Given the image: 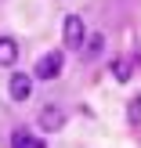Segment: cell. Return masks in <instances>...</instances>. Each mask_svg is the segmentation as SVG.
Segmentation results:
<instances>
[{
	"label": "cell",
	"mask_w": 141,
	"mask_h": 148,
	"mask_svg": "<svg viewBox=\"0 0 141 148\" xmlns=\"http://www.w3.org/2000/svg\"><path fill=\"white\" fill-rule=\"evenodd\" d=\"M7 90H11L14 101H25L29 94H33V76H25V72H14L11 83H7Z\"/></svg>",
	"instance_id": "cell-3"
},
{
	"label": "cell",
	"mask_w": 141,
	"mask_h": 148,
	"mask_svg": "<svg viewBox=\"0 0 141 148\" xmlns=\"http://www.w3.org/2000/svg\"><path fill=\"white\" fill-rule=\"evenodd\" d=\"M116 76L127 79V76H130V65H127V62H116Z\"/></svg>",
	"instance_id": "cell-7"
},
{
	"label": "cell",
	"mask_w": 141,
	"mask_h": 148,
	"mask_svg": "<svg viewBox=\"0 0 141 148\" xmlns=\"http://www.w3.org/2000/svg\"><path fill=\"white\" fill-rule=\"evenodd\" d=\"M58 72H62V51H51V54H43L40 62H36V79H54Z\"/></svg>",
	"instance_id": "cell-2"
},
{
	"label": "cell",
	"mask_w": 141,
	"mask_h": 148,
	"mask_svg": "<svg viewBox=\"0 0 141 148\" xmlns=\"http://www.w3.org/2000/svg\"><path fill=\"white\" fill-rule=\"evenodd\" d=\"M18 62V43L11 36H0V65H14Z\"/></svg>",
	"instance_id": "cell-5"
},
{
	"label": "cell",
	"mask_w": 141,
	"mask_h": 148,
	"mask_svg": "<svg viewBox=\"0 0 141 148\" xmlns=\"http://www.w3.org/2000/svg\"><path fill=\"white\" fill-rule=\"evenodd\" d=\"M83 40H87V25H83V18H80V14H69V18H65V47L80 51V47H83Z\"/></svg>",
	"instance_id": "cell-1"
},
{
	"label": "cell",
	"mask_w": 141,
	"mask_h": 148,
	"mask_svg": "<svg viewBox=\"0 0 141 148\" xmlns=\"http://www.w3.org/2000/svg\"><path fill=\"white\" fill-rule=\"evenodd\" d=\"M11 148H43V141L33 137L29 130H14V134H11Z\"/></svg>",
	"instance_id": "cell-6"
},
{
	"label": "cell",
	"mask_w": 141,
	"mask_h": 148,
	"mask_svg": "<svg viewBox=\"0 0 141 148\" xmlns=\"http://www.w3.org/2000/svg\"><path fill=\"white\" fill-rule=\"evenodd\" d=\"M62 127H65V112L58 105H47L40 112V130H62Z\"/></svg>",
	"instance_id": "cell-4"
}]
</instances>
